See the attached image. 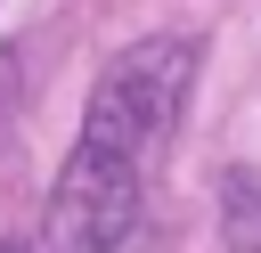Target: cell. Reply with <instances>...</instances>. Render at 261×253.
<instances>
[{"label":"cell","mask_w":261,"mask_h":253,"mask_svg":"<svg viewBox=\"0 0 261 253\" xmlns=\"http://www.w3.org/2000/svg\"><path fill=\"white\" fill-rule=\"evenodd\" d=\"M220 237H228V253H261V180L253 171L220 180Z\"/></svg>","instance_id":"obj_2"},{"label":"cell","mask_w":261,"mask_h":253,"mask_svg":"<svg viewBox=\"0 0 261 253\" xmlns=\"http://www.w3.org/2000/svg\"><path fill=\"white\" fill-rule=\"evenodd\" d=\"M0 253H24V245H0Z\"/></svg>","instance_id":"obj_3"},{"label":"cell","mask_w":261,"mask_h":253,"mask_svg":"<svg viewBox=\"0 0 261 253\" xmlns=\"http://www.w3.org/2000/svg\"><path fill=\"white\" fill-rule=\"evenodd\" d=\"M188 82H196V41H171V33L122 49L98 73V90L82 106V139L49 188V220H41L49 253H122L130 245V229L147 212V171L179 122Z\"/></svg>","instance_id":"obj_1"}]
</instances>
